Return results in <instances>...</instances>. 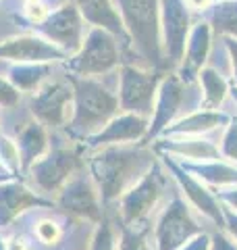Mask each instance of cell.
I'll return each instance as SVG.
<instances>
[{
    "label": "cell",
    "mask_w": 237,
    "mask_h": 250,
    "mask_svg": "<svg viewBox=\"0 0 237 250\" xmlns=\"http://www.w3.org/2000/svg\"><path fill=\"white\" fill-rule=\"evenodd\" d=\"M156 163L154 154L144 144H115L90 152L85 163L100 192L102 207H108L123 196L138 179Z\"/></svg>",
    "instance_id": "obj_1"
},
{
    "label": "cell",
    "mask_w": 237,
    "mask_h": 250,
    "mask_svg": "<svg viewBox=\"0 0 237 250\" xmlns=\"http://www.w3.org/2000/svg\"><path fill=\"white\" fill-rule=\"evenodd\" d=\"M67 77L73 88V113L62 134L73 142L83 144L121 113L118 96L115 88L100 77H81L73 73H67Z\"/></svg>",
    "instance_id": "obj_2"
},
{
    "label": "cell",
    "mask_w": 237,
    "mask_h": 250,
    "mask_svg": "<svg viewBox=\"0 0 237 250\" xmlns=\"http://www.w3.org/2000/svg\"><path fill=\"white\" fill-rule=\"evenodd\" d=\"M85 146L69 140L62 131H50V148L31 165L23 179L46 198H54L75 171L85 165Z\"/></svg>",
    "instance_id": "obj_3"
},
{
    "label": "cell",
    "mask_w": 237,
    "mask_h": 250,
    "mask_svg": "<svg viewBox=\"0 0 237 250\" xmlns=\"http://www.w3.org/2000/svg\"><path fill=\"white\" fill-rule=\"evenodd\" d=\"M123 25L131 38V48L144 59L148 69H162L169 65L162 52L160 2L158 0H113Z\"/></svg>",
    "instance_id": "obj_4"
},
{
    "label": "cell",
    "mask_w": 237,
    "mask_h": 250,
    "mask_svg": "<svg viewBox=\"0 0 237 250\" xmlns=\"http://www.w3.org/2000/svg\"><path fill=\"white\" fill-rule=\"evenodd\" d=\"M123 65V50L118 40L106 29L88 27L81 46L75 54L60 62V69L81 77H104Z\"/></svg>",
    "instance_id": "obj_5"
},
{
    "label": "cell",
    "mask_w": 237,
    "mask_h": 250,
    "mask_svg": "<svg viewBox=\"0 0 237 250\" xmlns=\"http://www.w3.org/2000/svg\"><path fill=\"white\" fill-rule=\"evenodd\" d=\"M25 104L29 115L44 127L50 131H62L73 113V88L67 73H54L34 94L25 96Z\"/></svg>",
    "instance_id": "obj_6"
},
{
    "label": "cell",
    "mask_w": 237,
    "mask_h": 250,
    "mask_svg": "<svg viewBox=\"0 0 237 250\" xmlns=\"http://www.w3.org/2000/svg\"><path fill=\"white\" fill-rule=\"evenodd\" d=\"M162 77L156 69H144L123 62L117 75V96L123 113H136L141 117L152 115L156 92Z\"/></svg>",
    "instance_id": "obj_7"
},
{
    "label": "cell",
    "mask_w": 237,
    "mask_h": 250,
    "mask_svg": "<svg viewBox=\"0 0 237 250\" xmlns=\"http://www.w3.org/2000/svg\"><path fill=\"white\" fill-rule=\"evenodd\" d=\"M52 200H54V207L60 213L73 217L77 221L96 225L104 217V207H102V200H100V192L85 165L79 171H75L73 177L60 188Z\"/></svg>",
    "instance_id": "obj_8"
},
{
    "label": "cell",
    "mask_w": 237,
    "mask_h": 250,
    "mask_svg": "<svg viewBox=\"0 0 237 250\" xmlns=\"http://www.w3.org/2000/svg\"><path fill=\"white\" fill-rule=\"evenodd\" d=\"M164 186H167V175L158 163H154L127 192L118 198V221L123 225H139L146 221V217L152 213V208L158 205Z\"/></svg>",
    "instance_id": "obj_9"
},
{
    "label": "cell",
    "mask_w": 237,
    "mask_h": 250,
    "mask_svg": "<svg viewBox=\"0 0 237 250\" xmlns=\"http://www.w3.org/2000/svg\"><path fill=\"white\" fill-rule=\"evenodd\" d=\"M85 27H90V25H85L77 6L73 2H69V0H62L60 4H57L50 11L48 17L31 31L46 38L48 42L59 46L62 52H67L71 57V54H75L79 50L85 34H88Z\"/></svg>",
    "instance_id": "obj_10"
},
{
    "label": "cell",
    "mask_w": 237,
    "mask_h": 250,
    "mask_svg": "<svg viewBox=\"0 0 237 250\" xmlns=\"http://www.w3.org/2000/svg\"><path fill=\"white\" fill-rule=\"evenodd\" d=\"M198 233H202V228L196 223L185 202L175 196L158 217L154 229V246L156 250H179Z\"/></svg>",
    "instance_id": "obj_11"
},
{
    "label": "cell",
    "mask_w": 237,
    "mask_h": 250,
    "mask_svg": "<svg viewBox=\"0 0 237 250\" xmlns=\"http://www.w3.org/2000/svg\"><path fill=\"white\" fill-rule=\"evenodd\" d=\"M69 59L59 46H54L36 31H19V34L0 38V61L13 62H62Z\"/></svg>",
    "instance_id": "obj_12"
},
{
    "label": "cell",
    "mask_w": 237,
    "mask_h": 250,
    "mask_svg": "<svg viewBox=\"0 0 237 250\" xmlns=\"http://www.w3.org/2000/svg\"><path fill=\"white\" fill-rule=\"evenodd\" d=\"M54 207L52 198L36 192L23 177H13L0 184V231H6L31 208H50Z\"/></svg>",
    "instance_id": "obj_13"
},
{
    "label": "cell",
    "mask_w": 237,
    "mask_h": 250,
    "mask_svg": "<svg viewBox=\"0 0 237 250\" xmlns=\"http://www.w3.org/2000/svg\"><path fill=\"white\" fill-rule=\"evenodd\" d=\"M160 2L162 52L169 65H179L189 38V15L185 0H158Z\"/></svg>",
    "instance_id": "obj_14"
},
{
    "label": "cell",
    "mask_w": 237,
    "mask_h": 250,
    "mask_svg": "<svg viewBox=\"0 0 237 250\" xmlns=\"http://www.w3.org/2000/svg\"><path fill=\"white\" fill-rule=\"evenodd\" d=\"M148 127H150V119L141 117L136 113H118L113 117L98 134L90 136L83 142L85 150H98L104 146H115V144H138L144 142L148 136Z\"/></svg>",
    "instance_id": "obj_15"
},
{
    "label": "cell",
    "mask_w": 237,
    "mask_h": 250,
    "mask_svg": "<svg viewBox=\"0 0 237 250\" xmlns=\"http://www.w3.org/2000/svg\"><path fill=\"white\" fill-rule=\"evenodd\" d=\"M69 2L77 6L83 21L90 27H100L106 29L108 34H113L121 44V50L131 48V38L123 25V19L113 0H69Z\"/></svg>",
    "instance_id": "obj_16"
},
{
    "label": "cell",
    "mask_w": 237,
    "mask_h": 250,
    "mask_svg": "<svg viewBox=\"0 0 237 250\" xmlns=\"http://www.w3.org/2000/svg\"><path fill=\"white\" fill-rule=\"evenodd\" d=\"M181 103H183V85H181V80L177 75L169 73L167 77H162L160 85H158L152 119H150L148 136H146L144 142H150L152 138L162 134V131L169 127L173 123V119H175Z\"/></svg>",
    "instance_id": "obj_17"
},
{
    "label": "cell",
    "mask_w": 237,
    "mask_h": 250,
    "mask_svg": "<svg viewBox=\"0 0 237 250\" xmlns=\"http://www.w3.org/2000/svg\"><path fill=\"white\" fill-rule=\"evenodd\" d=\"M60 62H13L0 61V75L9 83H13L23 96L34 94L44 82L57 73Z\"/></svg>",
    "instance_id": "obj_18"
},
{
    "label": "cell",
    "mask_w": 237,
    "mask_h": 250,
    "mask_svg": "<svg viewBox=\"0 0 237 250\" xmlns=\"http://www.w3.org/2000/svg\"><path fill=\"white\" fill-rule=\"evenodd\" d=\"M13 138H15V142H17V150H19L21 175H25V171L48 152L50 129L44 127V125L40 121H36L34 117H27V119L17 127Z\"/></svg>",
    "instance_id": "obj_19"
},
{
    "label": "cell",
    "mask_w": 237,
    "mask_h": 250,
    "mask_svg": "<svg viewBox=\"0 0 237 250\" xmlns=\"http://www.w3.org/2000/svg\"><path fill=\"white\" fill-rule=\"evenodd\" d=\"M167 163V167H169V171L173 175H175V179L179 182V186H181V190H183V194L189 198V202L200 210V213H204L208 219H212L215 223H218V225H225V215H223V208L218 207V202L215 200V196L204 188L198 179H194V175H189L187 171L181 167V165H177L173 159H167L164 161Z\"/></svg>",
    "instance_id": "obj_20"
},
{
    "label": "cell",
    "mask_w": 237,
    "mask_h": 250,
    "mask_svg": "<svg viewBox=\"0 0 237 250\" xmlns=\"http://www.w3.org/2000/svg\"><path fill=\"white\" fill-rule=\"evenodd\" d=\"M210 50V27L208 23H200L196 25L194 31L187 38V50L183 52V59H181V77L183 80H192L194 75L200 73L202 65L206 62Z\"/></svg>",
    "instance_id": "obj_21"
},
{
    "label": "cell",
    "mask_w": 237,
    "mask_h": 250,
    "mask_svg": "<svg viewBox=\"0 0 237 250\" xmlns=\"http://www.w3.org/2000/svg\"><path fill=\"white\" fill-rule=\"evenodd\" d=\"M229 117L223 113H215V111H198L179 119L177 123H171L164 134L167 136H200L206 131L218 127L220 123H227Z\"/></svg>",
    "instance_id": "obj_22"
},
{
    "label": "cell",
    "mask_w": 237,
    "mask_h": 250,
    "mask_svg": "<svg viewBox=\"0 0 237 250\" xmlns=\"http://www.w3.org/2000/svg\"><path fill=\"white\" fill-rule=\"evenodd\" d=\"M160 148L181 156V159H189V161H202V163L204 161H218V148L206 142V140H198V138L171 140V142L160 144Z\"/></svg>",
    "instance_id": "obj_23"
},
{
    "label": "cell",
    "mask_w": 237,
    "mask_h": 250,
    "mask_svg": "<svg viewBox=\"0 0 237 250\" xmlns=\"http://www.w3.org/2000/svg\"><path fill=\"white\" fill-rule=\"evenodd\" d=\"M185 171H192L200 179L208 184H217V186H233L237 184V169L223 165V163H204V165H181Z\"/></svg>",
    "instance_id": "obj_24"
},
{
    "label": "cell",
    "mask_w": 237,
    "mask_h": 250,
    "mask_svg": "<svg viewBox=\"0 0 237 250\" xmlns=\"http://www.w3.org/2000/svg\"><path fill=\"white\" fill-rule=\"evenodd\" d=\"M200 83H202V90H204V106L206 108H217L220 103L225 100L227 96V82L223 80V75L218 71L210 67H204L200 69Z\"/></svg>",
    "instance_id": "obj_25"
},
{
    "label": "cell",
    "mask_w": 237,
    "mask_h": 250,
    "mask_svg": "<svg viewBox=\"0 0 237 250\" xmlns=\"http://www.w3.org/2000/svg\"><path fill=\"white\" fill-rule=\"evenodd\" d=\"M212 23L218 34H229L237 40V0H225L215 6Z\"/></svg>",
    "instance_id": "obj_26"
},
{
    "label": "cell",
    "mask_w": 237,
    "mask_h": 250,
    "mask_svg": "<svg viewBox=\"0 0 237 250\" xmlns=\"http://www.w3.org/2000/svg\"><path fill=\"white\" fill-rule=\"evenodd\" d=\"M117 242H118V238H117L115 225L104 215L96 225H94L88 250H117Z\"/></svg>",
    "instance_id": "obj_27"
},
{
    "label": "cell",
    "mask_w": 237,
    "mask_h": 250,
    "mask_svg": "<svg viewBox=\"0 0 237 250\" xmlns=\"http://www.w3.org/2000/svg\"><path fill=\"white\" fill-rule=\"evenodd\" d=\"M117 250H150L146 242V228L139 225H123L118 221Z\"/></svg>",
    "instance_id": "obj_28"
},
{
    "label": "cell",
    "mask_w": 237,
    "mask_h": 250,
    "mask_svg": "<svg viewBox=\"0 0 237 250\" xmlns=\"http://www.w3.org/2000/svg\"><path fill=\"white\" fill-rule=\"evenodd\" d=\"M0 163L4 165V169L15 177L21 175V161H19V150L15 138L9 134H0Z\"/></svg>",
    "instance_id": "obj_29"
},
{
    "label": "cell",
    "mask_w": 237,
    "mask_h": 250,
    "mask_svg": "<svg viewBox=\"0 0 237 250\" xmlns=\"http://www.w3.org/2000/svg\"><path fill=\"white\" fill-rule=\"evenodd\" d=\"M23 104H25V96L0 75V113L17 111Z\"/></svg>",
    "instance_id": "obj_30"
},
{
    "label": "cell",
    "mask_w": 237,
    "mask_h": 250,
    "mask_svg": "<svg viewBox=\"0 0 237 250\" xmlns=\"http://www.w3.org/2000/svg\"><path fill=\"white\" fill-rule=\"evenodd\" d=\"M220 152H223L227 159L237 161V121H231L227 134L223 138V144H220Z\"/></svg>",
    "instance_id": "obj_31"
},
{
    "label": "cell",
    "mask_w": 237,
    "mask_h": 250,
    "mask_svg": "<svg viewBox=\"0 0 237 250\" xmlns=\"http://www.w3.org/2000/svg\"><path fill=\"white\" fill-rule=\"evenodd\" d=\"M208 250H237V242H233L231 238H227L225 233H217V236L210 240V248Z\"/></svg>",
    "instance_id": "obj_32"
},
{
    "label": "cell",
    "mask_w": 237,
    "mask_h": 250,
    "mask_svg": "<svg viewBox=\"0 0 237 250\" xmlns=\"http://www.w3.org/2000/svg\"><path fill=\"white\" fill-rule=\"evenodd\" d=\"M208 248H210V238L206 236V233H198L196 238H192L183 248H179V250H208Z\"/></svg>",
    "instance_id": "obj_33"
},
{
    "label": "cell",
    "mask_w": 237,
    "mask_h": 250,
    "mask_svg": "<svg viewBox=\"0 0 237 250\" xmlns=\"http://www.w3.org/2000/svg\"><path fill=\"white\" fill-rule=\"evenodd\" d=\"M227 48H229V54H231L233 77H235V82H237V40H235V38H227Z\"/></svg>",
    "instance_id": "obj_34"
},
{
    "label": "cell",
    "mask_w": 237,
    "mask_h": 250,
    "mask_svg": "<svg viewBox=\"0 0 237 250\" xmlns=\"http://www.w3.org/2000/svg\"><path fill=\"white\" fill-rule=\"evenodd\" d=\"M223 215H225V225L229 228V231L235 236V240H237V215H233L229 208H223Z\"/></svg>",
    "instance_id": "obj_35"
},
{
    "label": "cell",
    "mask_w": 237,
    "mask_h": 250,
    "mask_svg": "<svg viewBox=\"0 0 237 250\" xmlns=\"http://www.w3.org/2000/svg\"><path fill=\"white\" fill-rule=\"evenodd\" d=\"M218 198L223 200V202H227V205L231 207V208L237 210V188H235V190H229V192H220Z\"/></svg>",
    "instance_id": "obj_36"
},
{
    "label": "cell",
    "mask_w": 237,
    "mask_h": 250,
    "mask_svg": "<svg viewBox=\"0 0 237 250\" xmlns=\"http://www.w3.org/2000/svg\"><path fill=\"white\" fill-rule=\"evenodd\" d=\"M187 9H194V11H204L208 9V6L212 4V0H185Z\"/></svg>",
    "instance_id": "obj_37"
},
{
    "label": "cell",
    "mask_w": 237,
    "mask_h": 250,
    "mask_svg": "<svg viewBox=\"0 0 237 250\" xmlns=\"http://www.w3.org/2000/svg\"><path fill=\"white\" fill-rule=\"evenodd\" d=\"M0 250H6V240H4V233L0 231Z\"/></svg>",
    "instance_id": "obj_38"
},
{
    "label": "cell",
    "mask_w": 237,
    "mask_h": 250,
    "mask_svg": "<svg viewBox=\"0 0 237 250\" xmlns=\"http://www.w3.org/2000/svg\"><path fill=\"white\" fill-rule=\"evenodd\" d=\"M15 175H11V173H0V184L2 182H6V179H13Z\"/></svg>",
    "instance_id": "obj_39"
},
{
    "label": "cell",
    "mask_w": 237,
    "mask_h": 250,
    "mask_svg": "<svg viewBox=\"0 0 237 250\" xmlns=\"http://www.w3.org/2000/svg\"><path fill=\"white\" fill-rule=\"evenodd\" d=\"M0 173H9V171L4 169V165H2V163H0Z\"/></svg>",
    "instance_id": "obj_40"
},
{
    "label": "cell",
    "mask_w": 237,
    "mask_h": 250,
    "mask_svg": "<svg viewBox=\"0 0 237 250\" xmlns=\"http://www.w3.org/2000/svg\"><path fill=\"white\" fill-rule=\"evenodd\" d=\"M0 134H2V115H0Z\"/></svg>",
    "instance_id": "obj_41"
},
{
    "label": "cell",
    "mask_w": 237,
    "mask_h": 250,
    "mask_svg": "<svg viewBox=\"0 0 237 250\" xmlns=\"http://www.w3.org/2000/svg\"><path fill=\"white\" fill-rule=\"evenodd\" d=\"M233 98L237 100V88H233Z\"/></svg>",
    "instance_id": "obj_42"
}]
</instances>
